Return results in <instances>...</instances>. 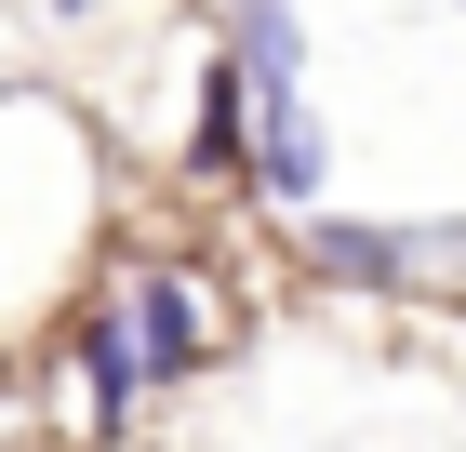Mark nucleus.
Wrapping results in <instances>:
<instances>
[{
	"mask_svg": "<svg viewBox=\"0 0 466 452\" xmlns=\"http://www.w3.org/2000/svg\"><path fill=\"white\" fill-rule=\"evenodd\" d=\"M134 347H147V386H187L214 359V306L187 293V266H147L134 279Z\"/></svg>",
	"mask_w": 466,
	"mask_h": 452,
	"instance_id": "nucleus-1",
	"label": "nucleus"
},
{
	"mask_svg": "<svg viewBox=\"0 0 466 452\" xmlns=\"http://www.w3.org/2000/svg\"><path fill=\"white\" fill-rule=\"evenodd\" d=\"M320 174H333L320 120H307V106H253V186H267L280 213H307V200H320Z\"/></svg>",
	"mask_w": 466,
	"mask_h": 452,
	"instance_id": "nucleus-2",
	"label": "nucleus"
},
{
	"mask_svg": "<svg viewBox=\"0 0 466 452\" xmlns=\"http://www.w3.org/2000/svg\"><path fill=\"white\" fill-rule=\"evenodd\" d=\"M134 386H147V347H134V306H107L94 333H80V426L107 439L120 413H134Z\"/></svg>",
	"mask_w": 466,
	"mask_h": 452,
	"instance_id": "nucleus-3",
	"label": "nucleus"
},
{
	"mask_svg": "<svg viewBox=\"0 0 466 452\" xmlns=\"http://www.w3.org/2000/svg\"><path fill=\"white\" fill-rule=\"evenodd\" d=\"M187 174H253V80H240V54L200 67V160Z\"/></svg>",
	"mask_w": 466,
	"mask_h": 452,
	"instance_id": "nucleus-4",
	"label": "nucleus"
},
{
	"mask_svg": "<svg viewBox=\"0 0 466 452\" xmlns=\"http://www.w3.org/2000/svg\"><path fill=\"white\" fill-rule=\"evenodd\" d=\"M293 67H307V27H293V0H240V80L267 106H293Z\"/></svg>",
	"mask_w": 466,
	"mask_h": 452,
	"instance_id": "nucleus-5",
	"label": "nucleus"
},
{
	"mask_svg": "<svg viewBox=\"0 0 466 452\" xmlns=\"http://www.w3.org/2000/svg\"><path fill=\"white\" fill-rule=\"evenodd\" d=\"M307 253H320L333 279H413L427 240H400V226H307Z\"/></svg>",
	"mask_w": 466,
	"mask_h": 452,
	"instance_id": "nucleus-6",
	"label": "nucleus"
}]
</instances>
